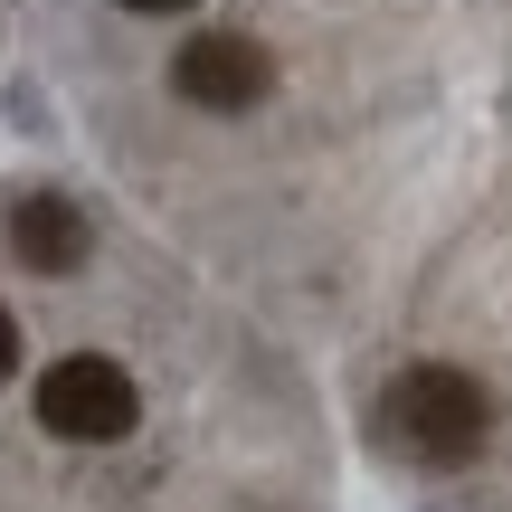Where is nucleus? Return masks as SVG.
I'll use <instances>...</instances> for the list:
<instances>
[{"label": "nucleus", "instance_id": "1", "mask_svg": "<svg viewBox=\"0 0 512 512\" xmlns=\"http://www.w3.org/2000/svg\"><path fill=\"white\" fill-rule=\"evenodd\" d=\"M484 427H494L484 380H465L446 361H418V370H399L380 389V446L408 456V465H465L484 446Z\"/></svg>", "mask_w": 512, "mask_h": 512}, {"label": "nucleus", "instance_id": "4", "mask_svg": "<svg viewBox=\"0 0 512 512\" xmlns=\"http://www.w3.org/2000/svg\"><path fill=\"white\" fill-rule=\"evenodd\" d=\"M10 247H19V266H38V275L86 266V209L57 200V190H29V200L10 209Z\"/></svg>", "mask_w": 512, "mask_h": 512}, {"label": "nucleus", "instance_id": "3", "mask_svg": "<svg viewBox=\"0 0 512 512\" xmlns=\"http://www.w3.org/2000/svg\"><path fill=\"white\" fill-rule=\"evenodd\" d=\"M171 86H181L190 105H209V114H247V105H266L275 57L256 48V38H238V29H200L171 57Z\"/></svg>", "mask_w": 512, "mask_h": 512}, {"label": "nucleus", "instance_id": "2", "mask_svg": "<svg viewBox=\"0 0 512 512\" xmlns=\"http://www.w3.org/2000/svg\"><path fill=\"white\" fill-rule=\"evenodd\" d=\"M133 380L124 361H105V351H67V361L38 380V427L48 437H76V446H114L133 427Z\"/></svg>", "mask_w": 512, "mask_h": 512}, {"label": "nucleus", "instance_id": "5", "mask_svg": "<svg viewBox=\"0 0 512 512\" xmlns=\"http://www.w3.org/2000/svg\"><path fill=\"white\" fill-rule=\"evenodd\" d=\"M10 361H19V323L0 313V380H10Z\"/></svg>", "mask_w": 512, "mask_h": 512}, {"label": "nucleus", "instance_id": "6", "mask_svg": "<svg viewBox=\"0 0 512 512\" xmlns=\"http://www.w3.org/2000/svg\"><path fill=\"white\" fill-rule=\"evenodd\" d=\"M124 10H143V19H171V10H190V0H124Z\"/></svg>", "mask_w": 512, "mask_h": 512}]
</instances>
